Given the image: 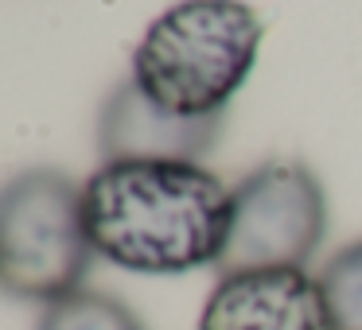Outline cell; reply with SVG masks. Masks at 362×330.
<instances>
[{
    "instance_id": "obj_1",
    "label": "cell",
    "mask_w": 362,
    "mask_h": 330,
    "mask_svg": "<svg viewBox=\"0 0 362 330\" xmlns=\"http://www.w3.org/2000/svg\"><path fill=\"white\" fill-rule=\"evenodd\" d=\"M234 190L183 159H105L82 183L90 245L141 276H183L218 264Z\"/></svg>"
},
{
    "instance_id": "obj_2",
    "label": "cell",
    "mask_w": 362,
    "mask_h": 330,
    "mask_svg": "<svg viewBox=\"0 0 362 330\" xmlns=\"http://www.w3.org/2000/svg\"><path fill=\"white\" fill-rule=\"evenodd\" d=\"M261 35L265 24L245 0H175L144 28L129 82L172 117H226L257 63Z\"/></svg>"
},
{
    "instance_id": "obj_3",
    "label": "cell",
    "mask_w": 362,
    "mask_h": 330,
    "mask_svg": "<svg viewBox=\"0 0 362 330\" xmlns=\"http://www.w3.org/2000/svg\"><path fill=\"white\" fill-rule=\"evenodd\" d=\"M94 260L82 187L59 167H28L0 187V288L55 303L82 288Z\"/></svg>"
},
{
    "instance_id": "obj_4",
    "label": "cell",
    "mask_w": 362,
    "mask_h": 330,
    "mask_svg": "<svg viewBox=\"0 0 362 330\" xmlns=\"http://www.w3.org/2000/svg\"><path fill=\"white\" fill-rule=\"evenodd\" d=\"M327 233V195L312 167L269 159L234 187L230 233L218 276L261 268H304Z\"/></svg>"
},
{
    "instance_id": "obj_5",
    "label": "cell",
    "mask_w": 362,
    "mask_h": 330,
    "mask_svg": "<svg viewBox=\"0 0 362 330\" xmlns=\"http://www.w3.org/2000/svg\"><path fill=\"white\" fill-rule=\"evenodd\" d=\"M199 330H335L320 280L304 268H261L218 276Z\"/></svg>"
},
{
    "instance_id": "obj_6",
    "label": "cell",
    "mask_w": 362,
    "mask_h": 330,
    "mask_svg": "<svg viewBox=\"0 0 362 330\" xmlns=\"http://www.w3.org/2000/svg\"><path fill=\"white\" fill-rule=\"evenodd\" d=\"M226 117H172L156 109L133 82H121L102 105L98 144L105 159H183L199 164L218 144Z\"/></svg>"
},
{
    "instance_id": "obj_7",
    "label": "cell",
    "mask_w": 362,
    "mask_h": 330,
    "mask_svg": "<svg viewBox=\"0 0 362 330\" xmlns=\"http://www.w3.org/2000/svg\"><path fill=\"white\" fill-rule=\"evenodd\" d=\"M35 330H144L136 311L110 291L78 288L43 307Z\"/></svg>"
},
{
    "instance_id": "obj_8",
    "label": "cell",
    "mask_w": 362,
    "mask_h": 330,
    "mask_svg": "<svg viewBox=\"0 0 362 330\" xmlns=\"http://www.w3.org/2000/svg\"><path fill=\"white\" fill-rule=\"evenodd\" d=\"M320 291L335 330H362V241H351L320 268Z\"/></svg>"
}]
</instances>
